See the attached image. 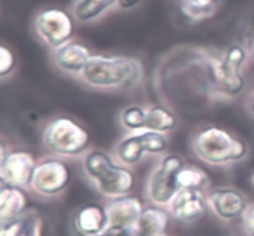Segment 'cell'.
Returning <instances> with one entry per match:
<instances>
[{
	"instance_id": "obj_4",
	"label": "cell",
	"mask_w": 254,
	"mask_h": 236,
	"mask_svg": "<svg viewBox=\"0 0 254 236\" xmlns=\"http://www.w3.org/2000/svg\"><path fill=\"white\" fill-rule=\"evenodd\" d=\"M192 152L201 162L210 166H230L248 155L245 140L220 126H205L191 140Z\"/></svg>"
},
{
	"instance_id": "obj_9",
	"label": "cell",
	"mask_w": 254,
	"mask_h": 236,
	"mask_svg": "<svg viewBox=\"0 0 254 236\" xmlns=\"http://www.w3.org/2000/svg\"><path fill=\"white\" fill-rule=\"evenodd\" d=\"M37 162L26 150H6L1 143L0 152V180L2 186L27 188L31 186Z\"/></svg>"
},
{
	"instance_id": "obj_12",
	"label": "cell",
	"mask_w": 254,
	"mask_h": 236,
	"mask_svg": "<svg viewBox=\"0 0 254 236\" xmlns=\"http://www.w3.org/2000/svg\"><path fill=\"white\" fill-rule=\"evenodd\" d=\"M51 56L52 63L60 72L68 76L81 77L93 54L86 45L71 40L56 49H52Z\"/></svg>"
},
{
	"instance_id": "obj_6",
	"label": "cell",
	"mask_w": 254,
	"mask_h": 236,
	"mask_svg": "<svg viewBox=\"0 0 254 236\" xmlns=\"http://www.w3.org/2000/svg\"><path fill=\"white\" fill-rule=\"evenodd\" d=\"M185 162L174 153L161 156L158 165L153 168L145 185V195L154 205L168 208L179 190L178 176Z\"/></svg>"
},
{
	"instance_id": "obj_24",
	"label": "cell",
	"mask_w": 254,
	"mask_h": 236,
	"mask_svg": "<svg viewBox=\"0 0 254 236\" xmlns=\"http://www.w3.org/2000/svg\"><path fill=\"white\" fill-rule=\"evenodd\" d=\"M42 218L36 210H26L21 215V224L16 236H42Z\"/></svg>"
},
{
	"instance_id": "obj_26",
	"label": "cell",
	"mask_w": 254,
	"mask_h": 236,
	"mask_svg": "<svg viewBox=\"0 0 254 236\" xmlns=\"http://www.w3.org/2000/svg\"><path fill=\"white\" fill-rule=\"evenodd\" d=\"M20 224H21V217L17 218V219L1 223L0 236H16L20 230Z\"/></svg>"
},
{
	"instance_id": "obj_5",
	"label": "cell",
	"mask_w": 254,
	"mask_h": 236,
	"mask_svg": "<svg viewBox=\"0 0 254 236\" xmlns=\"http://www.w3.org/2000/svg\"><path fill=\"white\" fill-rule=\"evenodd\" d=\"M42 143L56 157L82 158L91 150V134L74 119L57 116L44 128Z\"/></svg>"
},
{
	"instance_id": "obj_13",
	"label": "cell",
	"mask_w": 254,
	"mask_h": 236,
	"mask_svg": "<svg viewBox=\"0 0 254 236\" xmlns=\"http://www.w3.org/2000/svg\"><path fill=\"white\" fill-rule=\"evenodd\" d=\"M106 210L108 214L109 225L121 227L133 232L140 219L144 205L139 198L128 194L109 199L106 205Z\"/></svg>"
},
{
	"instance_id": "obj_7",
	"label": "cell",
	"mask_w": 254,
	"mask_h": 236,
	"mask_svg": "<svg viewBox=\"0 0 254 236\" xmlns=\"http://www.w3.org/2000/svg\"><path fill=\"white\" fill-rule=\"evenodd\" d=\"M36 36L49 48L56 49L71 41L76 30V19L72 12L61 7H46L34 20Z\"/></svg>"
},
{
	"instance_id": "obj_25",
	"label": "cell",
	"mask_w": 254,
	"mask_h": 236,
	"mask_svg": "<svg viewBox=\"0 0 254 236\" xmlns=\"http://www.w3.org/2000/svg\"><path fill=\"white\" fill-rule=\"evenodd\" d=\"M16 67V57L11 48L5 45L0 46V77L5 79L14 72Z\"/></svg>"
},
{
	"instance_id": "obj_19",
	"label": "cell",
	"mask_w": 254,
	"mask_h": 236,
	"mask_svg": "<svg viewBox=\"0 0 254 236\" xmlns=\"http://www.w3.org/2000/svg\"><path fill=\"white\" fill-rule=\"evenodd\" d=\"M178 124V116L168 106L151 105L148 108V111H146V130L168 134L175 130Z\"/></svg>"
},
{
	"instance_id": "obj_22",
	"label": "cell",
	"mask_w": 254,
	"mask_h": 236,
	"mask_svg": "<svg viewBox=\"0 0 254 236\" xmlns=\"http://www.w3.org/2000/svg\"><path fill=\"white\" fill-rule=\"evenodd\" d=\"M181 12L191 21H205L217 12L218 4L216 0H208L201 4H180Z\"/></svg>"
},
{
	"instance_id": "obj_31",
	"label": "cell",
	"mask_w": 254,
	"mask_h": 236,
	"mask_svg": "<svg viewBox=\"0 0 254 236\" xmlns=\"http://www.w3.org/2000/svg\"><path fill=\"white\" fill-rule=\"evenodd\" d=\"M250 108H251V111L254 114V93L252 95V98H251V104H250Z\"/></svg>"
},
{
	"instance_id": "obj_20",
	"label": "cell",
	"mask_w": 254,
	"mask_h": 236,
	"mask_svg": "<svg viewBox=\"0 0 254 236\" xmlns=\"http://www.w3.org/2000/svg\"><path fill=\"white\" fill-rule=\"evenodd\" d=\"M180 188H190V189H201L207 188L210 180L207 173L203 170L193 165H184L178 176Z\"/></svg>"
},
{
	"instance_id": "obj_15",
	"label": "cell",
	"mask_w": 254,
	"mask_h": 236,
	"mask_svg": "<svg viewBox=\"0 0 254 236\" xmlns=\"http://www.w3.org/2000/svg\"><path fill=\"white\" fill-rule=\"evenodd\" d=\"M170 213L159 205L144 208L138 224L134 228V236H159L166 234Z\"/></svg>"
},
{
	"instance_id": "obj_27",
	"label": "cell",
	"mask_w": 254,
	"mask_h": 236,
	"mask_svg": "<svg viewBox=\"0 0 254 236\" xmlns=\"http://www.w3.org/2000/svg\"><path fill=\"white\" fill-rule=\"evenodd\" d=\"M243 227L248 236H254V204L250 205L243 215Z\"/></svg>"
},
{
	"instance_id": "obj_8",
	"label": "cell",
	"mask_w": 254,
	"mask_h": 236,
	"mask_svg": "<svg viewBox=\"0 0 254 236\" xmlns=\"http://www.w3.org/2000/svg\"><path fill=\"white\" fill-rule=\"evenodd\" d=\"M71 182V171L62 158L52 156L37 162L30 188L36 194L52 198L66 190Z\"/></svg>"
},
{
	"instance_id": "obj_23",
	"label": "cell",
	"mask_w": 254,
	"mask_h": 236,
	"mask_svg": "<svg viewBox=\"0 0 254 236\" xmlns=\"http://www.w3.org/2000/svg\"><path fill=\"white\" fill-rule=\"evenodd\" d=\"M140 133L146 155L160 156V157L165 155L169 147V140L166 138V134L146 130V129L141 130Z\"/></svg>"
},
{
	"instance_id": "obj_17",
	"label": "cell",
	"mask_w": 254,
	"mask_h": 236,
	"mask_svg": "<svg viewBox=\"0 0 254 236\" xmlns=\"http://www.w3.org/2000/svg\"><path fill=\"white\" fill-rule=\"evenodd\" d=\"M27 198L22 188L2 186L0 192V223L20 218L26 213Z\"/></svg>"
},
{
	"instance_id": "obj_33",
	"label": "cell",
	"mask_w": 254,
	"mask_h": 236,
	"mask_svg": "<svg viewBox=\"0 0 254 236\" xmlns=\"http://www.w3.org/2000/svg\"><path fill=\"white\" fill-rule=\"evenodd\" d=\"M159 236H168L166 234H164V235H159Z\"/></svg>"
},
{
	"instance_id": "obj_2",
	"label": "cell",
	"mask_w": 254,
	"mask_h": 236,
	"mask_svg": "<svg viewBox=\"0 0 254 236\" xmlns=\"http://www.w3.org/2000/svg\"><path fill=\"white\" fill-rule=\"evenodd\" d=\"M82 170L94 189L108 199L130 194L135 186L130 167L103 150H89L82 157Z\"/></svg>"
},
{
	"instance_id": "obj_18",
	"label": "cell",
	"mask_w": 254,
	"mask_h": 236,
	"mask_svg": "<svg viewBox=\"0 0 254 236\" xmlns=\"http://www.w3.org/2000/svg\"><path fill=\"white\" fill-rule=\"evenodd\" d=\"M117 5L118 0H74L71 12L77 22L89 24L116 9Z\"/></svg>"
},
{
	"instance_id": "obj_16",
	"label": "cell",
	"mask_w": 254,
	"mask_h": 236,
	"mask_svg": "<svg viewBox=\"0 0 254 236\" xmlns=\"http://www.w3.org/2000/svg\"><path fill=\"white\" fill-rule=\"evenodd\" d=\"M146 155L140 131L128 133L114 146L113 156L116 160L127 167H133L143 161Z\"/></svg>"
},
{
	"instance_id": "obj_28",
	"label": "cell",
	"mask_w": 254,
	"mask_h": 236,
	"mask_svg": "<svg viewBox=\"0 0 254 236\" xmlns=\"http://www.w3.org/2000/svg\"><path fill=\"white\" fill-rule=\"evenodd\" d=\"M94 236H134L133 232L128 229H124L121 227H114V225H108L103 232Z\"/></svg>"
},
{
	"instance_id": "obj_21",
	"label": "cell",
	"mask_w": 254,
	"mask_h": 236,
	"mask_svg": "<svg viewBox=\"0 0 254 236\" xmlns=\"http://www.w3.org/2000/svg\"><path fill=\"white\" fill-rule=\"evenodd\" d=\"M146 111L148 108L141 105H129L126 106L121 111L119 121L128 133H136V131L145 130L146 129Z\"/></svg>"
},
{
	"instance_id": "obj_10",
	"label": "cell",
	"mask_w": 254,
	"mask_h": 236,
	"mask_svg": "<svg viewBox=\"0 0 254 236\" xmlns=\"http://www.w3.org/2000/svg\"><path fill=\"white\" fill-rule=\"evenodd\" d=\"M208 209L221 220L233 222L243 218L250 207L247 198L233 187H217L207 193Z\"/></svg>"
},
{
	"instance_id": "obj_30",
	"label": "cell",
	"mask_w": 254,
	"mask_h": 236,
	"mask_svg": "<svg viewBox=\"0 0 254 236\" xmlns=\"http://www.w3.org/2000/svg\"><path fill=\"white\" fill-rule=\"evenodd\" d=\"M208 0H180V4H201V2H206Z\"/></svg>"
},
{
	"instance_id": "obj_29",
	"label": "cell",
	"mask_w": 254,
	"mask_h": 236,
	"mask_svg": "<svg viewBox=\"0 0 254 236\" xmlns=\"http://www.w3.org/2000/svg\"><path fill=\"white\" fill-rule=\"evenodd\" d=\"M141 2V0H118V5L117 7L121 10H130L138 6Z\"/></svg>"
},
{
	"instance_id": "obj_11",
	"label": "cell",
	"mask_w": 254,
	"mask_h": 236,
	"mask_svg": "<svg viewBox=\"0 0 254 236\" xmlns=\"http://www.w3.org/2000/svg\"><path fill=\"white\" fill-rule=\"evenodd\" d=\"M207 208V194H205L203 190L181 188L166 209L174 219L183 223H192L200 219Z\"/></svg>"
},
{
	"instance_id": "obj_32",
	"label": "cell",
	"mask_w": 254,
	"mask_h": 236,
	"mask_svg": "<svg viewBox=\"0 0 254 236\" xmlns=\"http://www.w3.org/2000/svg\"><path fill=\"white\" fill-rule=\"evenodd\" d=\"M252 183H253V186H254V175H253V177H252Z\"/></svg>"
},
{
	"instance_id": "obj_14",
	"label": "cell",
	"mask_w": 254,
	"mask_h": 236,
	"mask_svg": "<svg viewBox=\"0 0 254 236\" xmlns=\"http://www.w3.org/2000/svg\"><path fill=\"white\" fill-rule=\"evenodd\" d=\"M109 225L106 207L87 204L82 207L74 218V227L83 236H94L103 232Z\"/></svg>"
},
{
	"instance_id": "obj_3",
	"label": "cell",
	"mask_w": 254,
	"mask_h": 236,
	"mask_svg": "<svg viewBox=\"0 0 254 236\" xmlns=\"http://www.w3.org/2000/svg\"><path fill=\"white\" fill-rule=\"evenodd\" d=\"M248 52L242 45L228 47L220 56H208V98L213 100H233L245 91L243 67Z\"/></svg>"
},
{
	"instance_id": "obj_1",
	"label": "cell",
	"mask_w": 254,
	"mask_h": 236,
	"mask_svg": "<svg viewBox=\"0 0 254 236\" xmlns=\"http://www.w3.org/2000/svg\"><path fill=\"white\" fill-rule=\"evenodd\" d=\"M144 77L145 68L136 57L93 54L79 79L99 91H134L143 83Z\"/></svg>"
}]
</instances>
